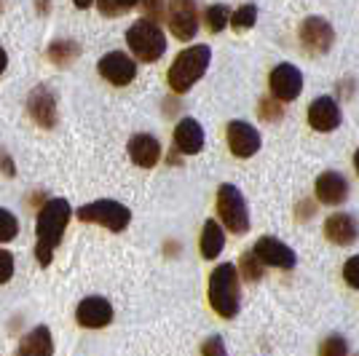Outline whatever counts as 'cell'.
<instances>
[{"label": "cell", "mask_w": 359, "mask_h": 356, "mask_svg": "<svg viewBox=\"0 0 359 356\" xmlns=\"http://www.w3.org/2000/svg\"><path fill=\"white\" fill-rule=\"evenodd\" d=\"M67 223H70V204L65 198H51L46 201L41 212H38V220H35V257L41 266H48L51 257H54V249L62 244V236L67 231Z\"/></svg>", "instance_id": "cell-1"}, {"label": "cell", "mask_w": 359, "mask_h": 356, "mask_svg": "<svg viewBox=\"0 0 359 356\" xmlns=\"http://www.w3.org/2000/svg\"><path fill=\"white\" fill-rule=\"evenodd\" d=\"M344 279H346V284H348L351 289H359V254H357V257H351V260H346Z\"/></svg>", "instance_id": "cell-28"}, {"label": "cell", "mask_w": 359, "mask_h": 356, "mask_svg": "<svg viewBox=\"0 0 359 356\" xmlns=\"http://www.w3.org/2000/svg\"><path fill=\"white\" fill-rule=\"evenodd\" d=\"M78 220L102 225L113 233H121L126 225L132 223V212L126 204H121L116 198H100V201H91V204H83L78 209Z\"/></svg>", "instance_id": "cell-5"}, {"label": "cell", "mask_w": 359, "mask_h": 356, "mask_svg": "<svg viewBox=\"0 0 359 356\" xmlns=\"http://www.w3.org/2000/svg\"><path fill=\"white\" fill-rule=\"evenodd\" d=\"M269 86H271V94H273V100H279V102H292V100H298V94L303 91V75L295 64H276L273 70H271V78H269Z\"/></svg>", "instance_id": "cell-9"}, {"label": "cell", "mask_w": 359, "mask_h": 356, "mask_svg": "<svg viewBox=\"0 0 359 356\" xmlns=\"http://www.w3.org/2000/svg\"><path fill=\"white\" fill-rule=\"evenodd\" d=\"M78 43H73V41H57V43L48 46V57H51V62L54 64H70V62L78 57Z\"/></svg>", "instance_id": "cell-23"}, {"label": "cell", "mask_w": 359, "mask_h": 356, "mask_svg": "<svg viewBox=\"0 0 359 356\" xmlns=\"http://www.w3.org/2000/svg\"><path fill=\"white\" fill-rule=\"evenodd\" d=\"M319 351L327 356H341L348 351V345H346V341L341 338V335H332V338H327V341L319 345Z\"/></svg>", "instance_id": "cell-27"}, {"label": "cell", "mask_w": 359, "mask_h": 356, "mask_svg": "<svg viewBox=\"0 0 359 356\" xmlns=\"http://www.w3.org/2000/svg\"><path fill=\"white\" fill-rule=\"evenodd\" d=\"M140 0H97V8L102 16H118L129 8H135Z\"/></svg>", "instance_id": "cell-25"}, {"label": "cell", "mask_w": 359, "mask_h": 356, "mask_svg": "<svg viewBox=\"0 0 359 356\" xmlns=\"http://www.w3.org/2000/svg\"><path fill=\"white\" fill-rule=\"evenodd\" d=\"M215 351H217V354H225V348H223V343H220V338H212V341L204 345V354H215Z\"/></svg>", "instance_id": "cell-32"}, {"label": "cell", "mask_w": 359, "mask_h": 356, "mask_svg": "<svg viewBox=\"0 0 359 356\" xmlns=\"http://www.w3.org/2000/svg\"><path fill=\"white\" fill-rule=\"evenodd\" d=\"M309 123L314 132H335L341 126V107L332 97H316L309 107Z\"/></svg>", "instance_id": "cell-15"}, {"label": "cell", "mask_w": 359, "mask_h": 356, "mask_svg": "<svg viewBox=\"0 0 359 356\" xmlns=\"http://www.w3.org/2000/svg\"><path fill=\"white\" fill-rule=\"evenodd\" d=\"M19 354L25 356H48L54 354V341H51V329L46 324L35 327L32 332H27L22 343H19V348H16Z\"/></svg>", "instance_id": "cell-20"}, {"label": "cell", "mask_w": 359, "mask_h": 356, "mask_svg": "<svg viewBox=\"0 0 359 356\" xmlns=\"http://www.w3.org/2000/svg\"><path fill=\"white\" fill-rule=\"evenodd\" d=\"M75 319H78V324L86 327V329H102V327L113 322V306L107 303L105 297H86V300L78 303Z\"/></svg>", "instance_id": "cell-14"}, {"label": "cell", "mask_w": 359, "mask_h": 356, "mask_svg": "<svg viewBox=\"0 0 359 356\" xmlns=\"http://www.w3.org/2000/svg\"><path fill=\"white\" fill-rule=\"evenodd\" d=\"M217 214H220V220H223V225L231 233L244 236L250 231V209H247V201H244L239 188L231 185V182L220 185V191H217Z\"/></svg>", "instance_id": "cell-6"}, {"label": "cell", "mask_w": 359, "mask_h": 356, "mask_svg": "<svg viewBox=\"0 0 359 356\" xmlns=\"http://www.w3.org/2000/svg\"><path fill=\"white\" fill-rule=\"evenodd\" d=\"M140 6H142V11H145V16H150V19H156V16H161V8H164V0H140Z\"/></svg>", "instance_id": "cell-31"}, {"label": "cell", "mask_w": 359, "mask_h": 356, "mask_svg": "<svg viewBox=\"0 0 359 356\" xmlns=\"http://www.w3.org/2000/svg\"><path fill=\"white\" fill-rule=\"evenodd\" d=\"M11 276H14V254L0 249V284L11 282Z\"/></svg>", "instance_id": "cell-29"}, {"label": "cell", "mask_w": 359, "mask_h": 356, "mask_svg": "<svg viewBox=\"0 0 359 356\" xmlns=\"http://www.w3.org/2000/svg\"><path fill=\"white\" fill-rule=\"evenodd\" d=\"M0 6H3V0H0Z\"/></svg>", "instance_id": "cell-36"}, {"label": "cell", "mask_w": 359, "mask_h": 356, "mask_svg": "<svg viewBox=\"0 0 359 356\" xmlns=\"http://www.w3.org/2000/svg\"><path fill=\"white\" fill-rule=\"evenodd\" d=\"M316 198L327 207H338L348 198V182H346L344 174L338 172H325L316 177Z\"/></svg>", "instance_id": "cell-17"}, {"label": "cell", "mask_w": 359, "mask_h": 356, "mask_svg": "<svg viewBox=\"0 0 359 356\" xmlns=\"http://www.w3.org/2000/svg\"><path fill=\"white\" fill-rule=\"evenodd\" d=\"M252 254L255 260H260L263 266L282 268V271H292V268L298 266V254L292 252V247L273 236L257 238L252 247Z\"/></svg>", "instance_id": "cell-7"}, {"label": "cell", "mask_w": 359, "mask_h": 356, "mask_svg": "<svg viewBox=\"0 0 359 356\" xmlns=\"http://www.w3.org/2000/svg\"><path fill=\"white\" fill-rule=\"evenodd\" d=\"M6 67H8V54H6V48L0 46V75L6 73Z\"/></svg>", "instance_id": "cell-33"}, {"label": "cell", "mask_w": 359, "mask_h": 356, "mask_svg": "<svg viewBox=\"0 0 359 356\" xmlns=\"http://www.w3.org/2000/svg\"><path fill=\"white\" fill-rule=\"evenodd\" d=\"M223 247H225L223 228L215 223V220H207L204 231H201V254H204V260H215L217 254L223 252Z\"/></svg>", "instance_id": "cell-21"}, {"label": "cell", "mask_w": 359, "mask_h": 356, "mask_svg": "<svg viewBox=\"0 0 359 356\" xmlns=\"http://www.w3.org/2000/svg\"><path fill=\"white\" fill-rule=\"evenodd\" d=\"M73 3H75V8H81V11H83V8H89L94 0H73Z\"/></svg>", "instance_id": "cell-34"}, {"label": "cell", "mask_w": 359, "mask_h": 356, "mask_svg": "<svg viewBox=\"0 0 359 356\" xmlns=\"http://www.w3.org/2000/svg\"><path fill=\"white\" fill-rule=\"evenodd\" d=\"M239 271H244V276H247L250 282L260 279V268L255 266V254L252 252H250L247 257H244V260H241V268H239Z\"/></svg>", "instance_id": "cell-30"}, {"label": "cell", "mask_w": 359, "mask_h": 356, "mask_svg": "<svg viewBox=\"0 0 359 356\" xmlns=\"http://www.w3.org/2000/svg\"><path fill=\"white\" fill-rule=\"evenodd\" d=\"M27 110H30L32 121L43 129H54L57 126V94L48 86H35L27 97Z\"/></svg>", "instance_id": "cell-13"}, {"label": "cell", "mask_w": 359, "mask_h": 356, "mask_svg": "<svg viewBox=\"0 0 359 356\" xmlns=\"http://www.w3.org/2000/svg\"><path fill=\"white\" fill-rule=\"evenodd\" d=\"M225 137H228V148L236 158H250L260 150V132L247 121H231Z\"/></svg>", "instance_id": "cell-12"}, {"label": "cell", "mask_w": 359, "mask_h": 356, "mask_svg": "<svg viewBox=\"0 0 359 356\" xmlns=\"http://www.w3.org/2000/svg\"><path fill=\"white\" fill-rule=\"evenodd\" d=\"M204 129H201V123L194 118H182L177 123V129H175V145H177L180 153H185V156H196V153H201L204 150Z\"/></svg>", "instance_id": "cell-18"}, {"label": "cell", "mask_w": 359, "mask_h": 356, "mask_svg": "<svg viewBox=\"0 0 359 356\" xmlns=\"http://www.w3.org/2000/svg\"><path fill=\"white\" fill-rule=\"evenodd\" d=\"M325 236H327V241L338 244V247H351L359 238V223L346 212L330 214L327 223H325Z\"/></svg>", "instance_id": "cell-16"}, {"label": "cell", "mask_w": 359, "mask_h": 356, "mask_svg": "<svg viewBox=\"0 0 359 356\" xmlns=\"http://www.w3.org/2000/svg\"><path fill=\"white\" fill-rule=\"evenodd\" d=\"M210 306L223 319H233L239 313V268L233 263H223L210 276Z\"/></svg>", "instance_id": "cell-2"}, {"label": "cell", "mask_w": 359, "mask_h": 356, "mask_svg": "<svg viewBox=\"0 0 359 356\" xmlns=\"http://www.w3.org/2000/svg\"><path fill=\"white\" fill-rule=\"evenodd\" d=\"M210 60L212 51L210 46L204 43H196L191 48H185V51H180L177 60L172 62V67H169V86H172V91L185 94V91L194 89V83H198L201 75L207 73Z\"/></svg>", "instance_id": "cell-3"}, {"label": "cell", "mask_w": 359, "mask_h": 356, "mask_svg": "<svg viewBox=\"0 0 359 356\" xmlns=\"http://www.w3.org/2000/svg\"><path fill=\"white\" fill-rule=\"evenodd\" d=\"M129 156H132V161L137 166L153 169L161 158V145H158V139L153 134H135L129 139Z\"/></svg>", "instance_id": "cell-19"}, {"label": "cell", "mask_w": 359, "mask_h": 356, "mask_svg": "<svg viewBox=\"0 0 359 356\" xmlns=\"http://www.w3.org/2000/svg\"><path fill=\"white\" fill-rule=\"evenodd\" d=\"M169 27L177 41H191L198 30V8L196 0H169Z\"/></svg>", "instance_id": "cell-8"}, {"label": "cell", "mask_w": 359, "mask_h": 356, "mask_svg": "<svg viewBox=\"0 0 359 356\" xmlns=\"http://www.w3.org/2000/svg\"><path fill=\"white\" fill-rule=\"evenodd\" d=\"M97 70H100V75L105 78L107 83H113V86H129L137 75V64L129 54L110 51V54H105L102 60L97 62Z\"/></svg>", "instance_id": "cell-10"}, {"label": "cell", "mask_w": 359, "mask_h": 356, "mask_svg": "<svg viewBox=\"0 0 359 356\" xmlns=\"http://www.w3.org/2000/svg\"><path fill=\"white\" fill-rule=\"evenodd\" d=\"M354 169H357V174H359V150L354 153Z\"/></svg>", "instance_id": "cell-35"}, {"label": "cell", "mask_w": 359, "mask_h": 356, "mask_svg": "<svg viewBox=\"0 0 359 356\" xmlns=\"http://www.w3.org/2000/svg\"><path fill=\"white\" fill-rule=\"evenodd\" d=\"M335 41V30L330 27V22H325L322 16H309L300 25V43L306 46L311 54H325L332 48Z\"/></svg>", "instance_id": "cell-11"}, {"label": "cell", "mask_w": 359, "mask_h": 356, "mask_svg": "<svg viewBox=\"0 0 359 356\" xmlns=\"http://www.w3.org/2000/svg\"><path fill=\"white\" fill-rule=\"evenodd\" d=\"M16 233H19V223H16V217L8 212V209H0V244L14 241Z\"/></svg>", "instance_id": "cell-26"}, {"label": "cell", "mask_w": 359, "mask_h": 356, "mask_svg": "<svg viewBox=\"0 0 359 356\" xmlns=\"http://www.w3.org/2000/svg\"><path fill=\"white\" fill-rule=\"evenodd\" d=\"M204 22H207V30L210 32H223L231 22V8L217 3V6H210L207 14H204Z\"/></svg>", "instance_id": "cell-22"}, {"label": "cell", "mask_w": 359, "mask_h": 356, "mask_svg": "<svg viewBox=\"0 0 359 356\" xmlns=\"http://www.w3.org/2000/svg\"><path fill=\"white\" fill-rule=\"evenodd\" d=\"M126 43L132 48L140 62H158L166 54V35L164 30L156 25V19H140L126 30Z\"/></svg>", "instance_id": "cell-4"}, {"label": "cell", "mask_w": 359, "mask_h": 356, "mask_svg": "<svg viewBox=\"0 0 359 356\" xmlns=\"http://www.w3.org/2000/svg\"><path fill=\"white\" fill-rule=\"evenodd\" d=\"M231 25H233L236 30H252L255 25H257V6L247 3V6L236 8V11L231 14Z\"/></svg>", "instance_id": "cell-24"}]
</instances>
